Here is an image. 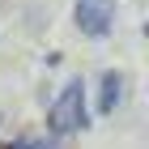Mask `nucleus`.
<instances>
[{
  "instance_id": "f257e3e1",
  "label": "nucleus",
  "mask_w": 149,
  "mask_h": 149,
  "mask_svg": "<svg viewBox=\"0 0 149 149\" xmlns=\"http://www.w3.org/2000/svg\"><path fill=\"white\" fill-rule=\"evenodd\" d=\"M85 85H81V77H72L64 90H60V98L51 102V111H47V128L56 132V136H68V132H77V128H85Z\"/></svg>"
},
{
  "instance_id": "20e7f679",
  "label": "nucleus",
  "mask_w": 149,
  "mask_h": 149,
  "mask_svg": "<svg viewBox=\"0 0 149 149\" xmlns=\"http://www.w3.org/2000/svg\"><path fill=\"white\" fill-rule=\"evenodd\" d=\"M9 149H56V145H47V141H17V145H9Z\"/></svg>"
},
{
  "instance_id": "7ed1b4c3",
  "label": "nucleus",
  "mask_w": 149,
  "mask_h": 149,
  "mask_svg": "<svg viewBox=\"0 0 149 149\" xmlns=\"http://www.w3.org/2000/svg\"><path fill=\"white\" fill-rule=\"evenodd\" d=\"M119 102H124V72L107 68V72H102V81H98V111L111 115Z\"/></svg>"
},
{
  "instance_id": "f03ea898",
  "label": "nucleus",
  "mask_w": 149,
  "mask_h": 149,
  "mask_svg": "<svg viewBox=\"0 0 149 149\" xmlns=\"http://www.w3.org/2000/svg\"><path fill=\"white\" fill-rule=\"evenodd\" d=\"M72 17H77V30L90 38H107L115 26V0H77L72 4Z\"/></svg>"
}]
</instances>
